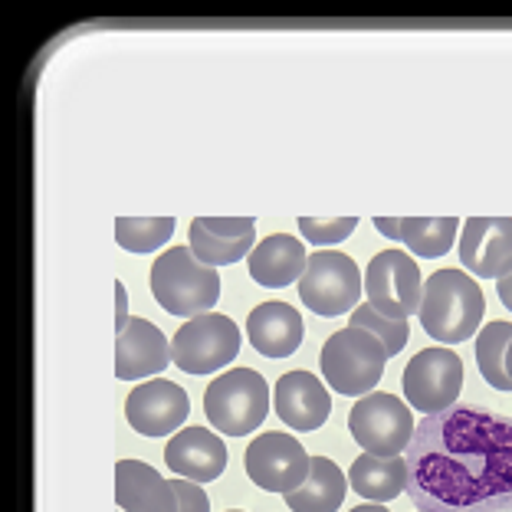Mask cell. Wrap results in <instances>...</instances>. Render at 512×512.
<instances>
[{
	"label": "cell",
	"mask_w": 512,
	"mask_h": 512,
	"mask_svg": "<svg viewBox=\"0 0 512 512\" xmlns=\"http://www.w3.org/2000/svg\"><path fill=\"white\" fill-rule=\"evenodd\" d=\"M407 496L417 512H512V417L447 407L407 444Z\"/></svg>",
	"instance_id": "obj_1"
},
{
	"label": "cell",
	"mask_w": 512,
	"mask_h": 512,
	"mask_svg": "<svg viewBox=\"0 0 512 512\" xmlns=\"http://www.w3.org/2000/svg\"><path fill=\"white\" fill-rule=\"evenodd\" d=\"M483 289L476 279L460 270H437L427 276L421 299V325L430 339L444 345H460L483 329Z\"/></svg>",
	"instance_id": "obj_2"
},
{
	"label": "cell",
	"mask_w": 512,
	"mask_h": 512,
	"mask_svg": "<svg viewBox=\"0 0 512 512\" xmlns=\"http://www.w3.org/2000/svg\"><path fill=\"white\" fill-rule=\"evenodd\" d=\"M151 293L168 316L197 319L207 316L220 299V276L201 263L191 247H171L151 266Z\"/></svg>",
	"instance_id": "obj_3"
},
{
	"label": "cell",
	"mask_w": 512,
	"mask_h": 512,
	"mask_svg": "<svg viewBox=\"0 0 512 512\" xmlns=\"http://www.w3.org/2000/svg\"><path fill=\"white\" fill-rule=\"evenodd\" d=\"M270 384L253 368H230L207 384L204 414L220 434L247 437L270 414Z\"/></svg>",
	"instance_id": "obj_4"
},
{
	"label": "cell",
	"mask_w": 512,
	"mask_h": 512,
	"mask_svg": "<svg viewBox=\"0 0 512 512\" xmlns=\"http://www.w3.org/2000/svg\"><path fill=\"white\" fill-rule=\"evenodd\" d=\"M322 375L329 381L332 391L348 394H371L375 384L381 381L384 368H388V352L384 345L365 329H339L335 335H329V342L322 345Z\"/></svg>",
	"instance_id": "obj_5"
},
{
	"label": "cell",
	"mask_w": 512,
	"mask_h": 512,
	"mask_svg": "<svg viewBox=\"0 0 512 512\" xmlns=\"http://www.w3.org/2000/svg\"><path fill=\"white\" fill-rule=\"evenodd\" d=\"M365 273L352 256L339 250H319L306 260V273L299 279V299L316 316H342L355 312V302L365 293Z\"/></svg>",
	"instance_id": "obj_6"
},
{
	"label": "cell",
	"mask_w": 512,
	"mask_h": 512,
	"mask_svg": "<svg viewBox=\"0 0 512 512\" xmlns=\"http://www.w3.org/2000/svg\"><path fill=\"white\" fill-rule=\"evenodd\" d=\"M414 414L401 398L371 391L348 411V430L355 444L375 457H401L414 437Z\"/></svg>",
	"instance_id": "obj_7"
},
{
	"label": "cell",
	"mask_w": 512,
	"mask_h": 512,
	"mask_svg": "<svg viewBox=\"0 0 512 512\" xmlns=\"http://www.w3.org/2000/svg\"><path fill=\"white\" fill-rule=\"evenodd\" d=\"M240 329L234 319L207 312L188 319L171 339V362L188 375H214L240 355Z\"/></svg>",
	"instance_id": "obj_8"
},
{
	"label": "cell",
	"mask_w": 512,
	"mask_h": 512,
	"mask_svg": "<svg viewBox=\"0 0 512 512\" xmlns=\"http://www.w3.org/2000/svg\"><path fill=\"white\" fill-rule=\"evenodd\" d=\"M404 394H407V407L421 411L424 417L440 414L447 407L457 404L460 391H463V362L453 348L434 345L417 352L404 368Z\"/></svg>",
	"instance_id": "obj_9"
},
{
	"label": "cell",
	"mask_w": 512,
	"mask_h": 512,
	"mask_svg": "<svg viewBox=\"0 0 512 512\" xmlns=\"http://www.w3.org/2000/svg\"><path fill=\"white\" fill-rule=\"evenodd\" d=\"M365 296L384 319L407 322L421 312L424 283L417 263L404 250H381L365 270Z\"/></svg>",
	"instance_id": "obj_10"
},
{
	"label": "cell",
	"mask_w": 512,
	"mask_h": 512,
	"mask_svg": "<svg viewBox=\"0 0 512 512\" xmlns=\"http://www.w3.org/2000/svg\"><path fill=\"white\" fill-rule=\"evenodd\" d=\"M247 476L266 493H293L309 480L312 457L293 434H260L243 453Z\"/></svg>",
	"instance_id": "obj_11"
},
{
	"label": "cell",
	"mask_w": 512,
	"mask_h": 512,
	"mask_svg": "<svg viewBox=\"0 0 512 512\" xmlns=\"http://www.w3.org/2000/svg\"><path fill=\"white\" fill-rule=\"evenodd\" d=\"M191 411L188 391L168 378H155L132 388L125 398V421L132 430L145 437H168L174 434Z\"/></svg>",
	"instance_id": "obj_12"
},
{
	"label": "cell",
	"mask_w": 512,
	"mask_h": 512,
	"mask_svg": "<svg viewBox=\"0 0 512 512\" xmlns=\"http://www.w3.org/2000/svg\"><path fill=\"white\" fill-rule=\"evenodd\" d=\"M463 270L483 279H503L512 273V220L509 217H470L460 234Z\"/></svg>",
	"instance_id": "obj_13"
},
{
	"label": "cell",
	"mask_w": 512,
	"mask_h": 512,
	"mask_svg": "<svg viewBox=\"0 0 512 512\" xmlns=\"http://www.w3.org/2000/svg\"><path fill=\"white\" fill-rule=\"evenodd\" d=\"M191 253L207 266H230L250 256L256 247V220L253 217H194L188 230Z\"/></svg>",
	"instance_id": "obj_14"
},
{
	"label": "cell",
	"mask_w": 512,
	"mask_h": 512,
	"mask_svg": "<svg viewBox=\"0 0 512 512\" xmlns=\"http://www.w3.org/2000/svg\"><path fill=\"white\" fill-rule=\"evenodd\" d=\"M273 407H276V417L286 427L309 434V430H319L329 421L332 398H329V388H325L316 375H309V371H286V375L276 381Z\"/></svg>",
	"instance_id": "obj_15"
},
{
	"label": "cell",
	"mask_w": 512,
	"mask_h": 512,
	"mask_svg": "<svg viewBox=\"0 0 512 512\" xmlns=\"http://www.w3.org/2000/svg\"><path fill=\"white\" fill-rule=\"evenodd\" d=\"M171 365V342L148 319H128L115 345V375L119 381H138L145 375H161Z\"/></svg>",
	"instance_id": "obj_16"
},
{
	"label": "cell",
	"mask_w": 512,
	"mask_h": 512,
	"mask_svg": "<svg viewBox=\"0 0 512 512\" xmlns=\"http://www.w3.org/2000/svg\"><path fill=\"white\" fill-rule=\"evenodd\" d=\"M165 463L191 483H211L227 470V447L207 427H184L171 434Z\"/></svg>",
	"instance_id": "obj_17"
},
{
	"label": "cell",
	"mask_w": 512,
	"mask_h": 512,
	"mask_svg": "<svg viewBox=\"0 0 512 512\" xmlns=\"http://www.w3.org/2000/svg\"><path fill=\"white\" fill-rule=\"evenodd\" d=\"M115 503L122 512H181L174 483L142 460H119V467H115Z\"/></svg>",
	"instance_id": "obj_18"
},
{
	"label": "cell",
	"mask_w": 512,
	"mask_h": 512,
	"mask_svg": "<svg viewBox=\"0 0 512 512\" xmlns=\"http://www.w3.org/2000/svg\"><path fill=\"white\" fill-rule=\"evenodd\" d=\"M250 345L266 358H289L306 339V322L289 302H260L247 319Z\"/></svg>",
	"instance_id": "obj_19"
},
{
	"label": "cell",
	"mask_w": 512,
	"mask_h": 512,
	"mask_svg": "<svg viewBox=\"0 0 512 512\" xmlns=\"http://www.w3.org/2000/svg\"><path fill=\"white\" fill-rule=\"evenodd\" d=\"M306 250H302V240L289 237V234H273L260 240L247 256L250 276L253 283H260L266 289H286L302 279L306 273Z\"/></svg>",
	"instance_id": "obj_20"
},
{
	"label": "cell",
	"mask_w": 512,
	"mask_h": 512,
	"mask_svg": "<svg viewBox=\"0 0 512 512\" xmlns=\"http://www.w3.org/2000/svg\"><path fill=\"white\" fill-rule=\"evenodd\" d=\"M348 483H352L358 496L371 499V503H391L407 490V460L362 453L348 470Z\"/></svg>",
	"instance_id": "obj_21"
},
{
	"label": "cell",
	"mask_w": 512,
	"mask_h": 512,
	"mask_svg": "<svg viewBox=\"0 0 512 512\" xmlns=\"http://www.w3.org/2000/svg\"><path fill=\"white\" fill-rule=\"evenodd\" d=\"M348 480L329 457H312L309 480L299 490L286 493V506L293 512H335L345 503Z\"/></svg>",
	"instance_id": "obj_22"
},
{
	"label": "cell",
	"mask_w": 512,
	"mask_h": 512,
	"mask_svg": "<svg viewBox=\"0 0 512 512\" xmlns=\"http://www.w3.org/2000/svg\"><path fill=\"white\" fill-rule=\"evenodd\" d=\"M457 230V217H401V243H407V250L424 260L450 253Z\"/></svg>",
	"instance_id": "obj_23"
},
{
	"label": "cell",
	"mask_w": 512,
	"mask_h": 512,
	"mask_svg": "<svg viewBox=\"0 0 512 512\" xmlns=\"http://www.w3.org/2000/svg\"><path fill=\"white\" fill-rule=\"evenodd\" d=\"M512 342V322H490L476 332V368L493 384L496 391H512V381L506 375V348Z\"/></svg>",
	"instance_id": "obj_24"
},
{
	"label": "cell",
	"mask_w": 512,
	"mask_h": 512,
	"mask_svg": "<svg viewBox=\"0 0 512 512\" xmlns=\"http://www.w3.org/2000/svg\"><path fill=\"white\" fill-rule=\"evenodd\" d=\"M174 234V217H119L115 240L128 253H151L165 247Z\"/></svg>",
	"instance_id": "obj_25"
},
{
	"label": "cell",
	"mask_w": 512,
	"mask_h": 512,
	"mask_svg": "<svg viewBox=\"0 0 512 512\" xmlns=\"http://www.w3.org/2000/svg\"><path fill=\"white\" fill-rule=\"evenodd\" d=\"M348 325H352V329H365V332L375 335V339L384 345V352H388V358L401 355L407 339H411V325L401 322V319H384L375 306H368V302L355 306L352 322H348Z\"/></svg>",
	"instance_id": "obj_26"
},
{
	"label": "cell",
	"mask_w": 512,
	"mask_h": 512,
	"mask_svg": "<svg viewBox=\"0 0 512 512\" xmlns=\"http://www.w3.org/2000/svg\"><path fill=\"white\" fill-rule=\"evenodd\" d=\"M299 234L302 240H309L312 247H332L342 243L345 237L355 234L358 217H335V220H319V217H299Z\"/></svg>",
	"instance_id": "obj_27"
},
{
	"label": "cell",
	"mask_w": 512,
	"mask_h": 512,
	"mask_svg": "<svg viewBox=\"0 0 512 512\" xmlns=\"http://www.w3.org/2000/svg\"><path fill=\"white\" fill-rule=\"evenodd\" d=\"M171 483H174V490H178L181 512H211V499H207L201 483H191V480H171Z\"/></svg>",
	"instance_id": "obj_28"
},
{
	"label": "cell",
	"mask_w": 512,
	"mask_h": 512,
	"mask_svg": "<svg viewBox=\"0 0 512 512\" xmlns=\"http://www.w3.org/2000/svg\"><path fill=\"white\" fill-rule=\"evenodd\" d=\"M128 293H125V283H115V329H125L128 325Z\"/></svg>",
	"instance_id": "obj_29"
},
{
	"label": "cell",
	"mask_w": 512,
	"mask_h": 512,
	"mask_svg": "<svg viewBox=\"0 0 512 512\" xmlns=\"http://www.w3.org/2000/svg\"><path fill=\"white\" fill-rule=\"evenodd\" d=\"M375 227H378L381 237L401 240V220H394V217H375Z\"/></svg>",
	"instance_id": "obj_30"
},
{
	"label": "cell",
	"mask_w": 512,
	"mask_h": 512,
	"mask_svg": "<svg viewBox=\"0 0 512 512\" xmlns=\"http://www.w3.org/2000/svg\"><path fill=\"white\" fill-rule=\"evenodd\" d=\"M496 293L503 299V306L512 312V273H506L503 279H496Z\"/></svg>",
	"instance_id": "obj_31"
},
{
	"label": "cell",
	"mask_w": 512,
	"mask_h": 512,
	"mask_svg": "<svg viewBox=\"0 0 512 512\" xmlns=\"http://www.w3.org/2000/svg\"><path fill=\"white\" fill-rule=\"evenodd\" d=\"M352 512H388L381 503H365V506H355Z\"/></svg>",
	"instance_id": "obj_32"
},
{
	"label": "cell",
	"mask_w": 512,
	"mask_h": 512,
	"mask_svg": "<svg viewBox=\"0 0 512 512\" xmlns=\"http://www.w3.org/2000/svg\"><path fill=\"white\" fill-rule=\"evenodd\" d=\"M506 375H509V381H512V342H509V348H506Z\"/></svg>",
	"instance_id": "obj_33"
},
{
	"label": "cell",
	"mask_w": 512,
	"mask_h": 512,
	"mask_svg": "<svg viewBox=\"0 0 512 512\" xmlns=\"http://www.w3.org/2000/svg\"><path fill=\"white\" fill-rule=\"evenodd\" d=\"M230 512H240V509H230Z\"/></svg>",
	"instance_id": "obj_34"
}]
</instances>
